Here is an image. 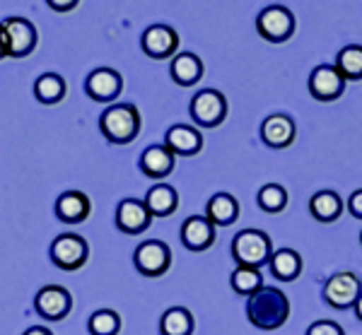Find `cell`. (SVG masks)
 I'll use <instances>...</instances> for the list:
<instances>
[{"label": "cell", "mask_w": 362, "mask_h": 335, "mask_svg": "<svg viewBox=\"0 0 362 335\" xmlns=\"http://www.w3.org/2000/svg\"><path fill=\"white\" fill-rule=\"evenodd\" d=\"M247 319L259 331H276L290 319V299L283 290L264 285L247 299Z\"/></svg>", "instance_id": "obj_1"}, {"label": "cell", "mask_w": 362, "mask_h": 335, "mask_svg": "<svg viewBox=\"0 0 362 335\" xmlns=\"http://www.w3.org/2000/svg\"><path fill=\"white\" fill-rule=\"evenodd\" d=\"M99 131L114 145L133 143L140 133V114L133 104H114L99 116Z\"/></svg>", "instance_id": "obj_2"}, {"label": "cell", "mask_w": 362, "mask_h": 335, "mask_svg": "<svg viewBox=\"0 0 362 335\" xmlns=\"http://www.w3.org/2000/svg\"><path fill=\"white\" fill-rule=\"evenodd\" d=\"M232 256H235L237 266L247 268H261L271 261L273 244L271 237L261 229H244L232 242Z\"/></svg>", "instance_id": "obj_3"}, {"label": "cell", "mask_w": 362, "mask_h": 335, "mask_svg": "<svg viewBox=\"0 0 362 335\" xmlns=\"http://www.w3.org/2000/svg\"><path fill=\"white\" fill-rule=\"evenodd\" d=\"M256 29L266 41L271 44H283L293 37L295 32V17L283 5H268L256 17Z\"/></svg>", "instance_id": "obj_4"}, {"label": "cell", "mask_w": 362, "mask_h": 335, "mask_svg": "<svg viewBox=\"0 0 362 335\" xmlns=\"http://www.w3.org/2000/svg\"><path fill=\"white\" fill-rule=\"evenodd\" d=\"M133 263H136L138 273L145 275V278H160L172 268V251L160 239H150V242H143L136 249Z\"/></svg>", "instance_id": "obj_5"}, {"label": "cell", "mask_w": 362, "mask_h": 335, "mask_svg": "<svg viewBox=\"0 0 362 335\" xmlns=\"http://www.w3.org/2000/svg\"><path fill=\"white\" fill-rule=\"evenodd\" d=\"M0 27H3L10 58H25L37 49V27L25 17H8L5 22H0Z\"/></svg>", "instance_id": "obj_6"}, {"label": "cell", "mask_w": 362, "mask_h": 335, "mask_svg": "<svg viewBox=\"0 0 362 335\" xmlns=\"http://www.w3.org/2000/svg\"><path fill=\"white\" fill-rule=\"evenodd\" d=\"M191 119L203 128H218L227 119V99L218 90H201L191 99Z\"/></svg>", "instance_id": "obj_7"}, {"label": "cell", "mask_w": 362, "mask_h": 335, "mask_svg": "<svg viewBox=\"0 0 362 335\" xmlns=\"http://www.w3.org/2000/svg\"><path fill=\"white\" fill-rule=\"evenodd\" d=\"M90 258V246L78 234H61L51 244V261L61 270H80Z\"/></svg>", "instance_id": "obj_8"}, {"label": "cell", "mask_w": 362, "mask_h": 335, "mask_svg": "<svg viewBox=\"0 0 362 335\" xmlns=\"http://www.w3.org/2000/svg\"><path fill=\"white\" fill-rule=\"evenodd\" d=\"M360 295H362V282L358 275L350 273V270L331 275L329 282L324 285V299H326V304L334 309L355 307Z\"/></svg>", "instance_id": "obj_9"}, {"label": "cell", "mask_w": 362, "mask_h": 335, "mask_svg": "<svg viewBox=\"0 0 362 335\" xmlns=\"http://www.w3.org/2000/svg\"><path fill=\"white\" fill-rule=\"evenodd\" d=\"M346 92V78L336 66H317L309 75V94L317 102H336Z\"/></svg>", "instance_id": "obj_10"}, {"label": "cell", "mask_w": 362, "mask_h": 335, "mask_svg": "<svg viewBox=\"0 0 362 335\" xmlns=\"http://www.w3.org/2000/svg\"><path fill=\"white\" fill-rule=\"evenodd\" d=\"M34 307H37V314L44 316L46 321H61L70 314L73 297H70V292L66 287L46 285L37 292V297H34Z\"/></svg>", "instance_id": "obj_11"}, {"label": "cell", "mask_w": 362, "mask_h": 335, "mask_svg": "<svg viewBox=\"0 0 362 335\" xmlns=\"http://www.w3.org/2000/svg\"><path fill=\"white\" fill-rule=\"evenodd\" d=\"M145 56L155 58V61H165V58H174L179 49V34L167 25H153L143 32L140 39Z\"/></svg>", "instance_id": "obj_12"}, {"label": "cell", "mask_w": 362, "mask_h": 335, "mask_svg": "<svg viewBox=\"0 0 362 335\" xmlns=\"http://www.w3.org/2000/svg\"><path fill=\"white\" fill-rule=\"evenodd\" d=\"M153 215H150L145 201H136V198H126L116 208V227L124 234H140L150 227Z\"/></svg>", "instance_id": "obj_13"}, {"label": "cell", "mask_w": 362, "mask_h": 335, "mask_svg": "<svg viewBox=\"0 0 362 335\" xmlns=\"http://www.w3.org/2000/svg\"><path fill=\"white\" fill-rule=\"evenodd\" d=\"M121 87H124V80H121V75L114 68L92 70L90 78L85 82V90L95 102H114L121 94Z\"/></svg>", "instance_id": "obj_14"}, {"label": "cell", "mask_w": 362, "mask_h": 335, "mask_svg": "<svg viewBox=\"0 0 362 335\" xmlns=\"http://www.w3.org/2000/svg\"><path fill=\"white\" fill-rule=\"evenodd\" d=\"M181 244L189 251H206L215 244V225L206 215H194L181 225Z\"/></svg>", "instance_id": "obj_15"}, {"label": "cell", "mask_w": 362, "mask_h": 335, "mask_svg": "<svg viewBox=\"0 0 362 335\" xmlns=\"http://www.w3.org/2000/svg\"><path fill=\"white\" fill-rule=\"evenodd\" d=\"M261 140L273 150H285L295 140V121L288 114H271L261 123Z\"/></svg>", "instance_id": "obj_16"}, {"label": "cell", "mask_w": 362, "mask_h": 335, "mask_svg": "<svg viewBox=\"0 0 362 335\" xmlns=\"http://www.w3.org/2000/svg\"><path fill=\"white\" fill-rule=\"evenodd\" d=\"M92 203L83 191H66L56 201V217L66 225H80L90 217Z\"/></svg>", "instance_id": "obj_17"}, {"label": "cell", "mask_w": 362, "mask_h": 335, "mask_svg": "<svg viewBox=\"0 0 362 335\" xmlns=\"http://www.w3.org/2000/svg\"><path fill=\"white\" fill-rule=\"evenodd\" d=\"M165 145L174 152V155L194 157L203 148V135L198 133L194 126H184V123H177V126H172L167 131Z\"/></svg>", "instance_id": "obj_18"}, {"label": "cell", "mask_w": 362, "mask_h": 335, "mask_svg": "<svg viewBox=\"0 0 362 335\" xmlns=\"http://www.w3.org/2000/svg\"><path fill=\"white\" fill-rule=\"evenodd\" d=\"M174 157L177 155L167 145H150V148H145L143 157H140V169L150 179H165L174 169Z\"/></svg>", "instance_id": "obj_19"}, {"label": "cell", "mask_w": 362, "mask_h": 335, "mask_svg": "<svg viewBox=\"0 0 362 335\" xmlns=\"http://www.w3.org/2000/svg\"><path fill=\"white\" fill-rule=\"evenodd\" d=\"M206 217L215 227H230L239 217V203L230 193H215L206 205Z\"/></svg>", "instance_id": "obj_20"}, {"label": "cell", "mask_w": 362, "mask_h": 335, "mask_svg": "<svg viewBox=\"0 0 362 335\" xmlns=\"http://www.w3.org/2000/svg\"><path fill=\"white\" fill-rule=\"evenodd\" d=\"M268 268H271L273 278H278L280 282H293L302 273V256L295 249H278L273 251Z\"/></svg>", "instance_id": "obj_21"}, {"label": "cell", "mask_w": 362, "mask_h": 335, "mask_svg": "<svg viewBox=\"0 0 362 335\" xmlns=\"http://www.w3.org/2000/svg\"><path fill=\"white\" fill-rule=\"evenodd\" d=\"M203 78V61L196 54H177L172 58V80L181 87H191Z\"/></svg>", "instance_id": "obj_22"}, {"label": "cell", "mask_w": 362, "mask_h": 335, "mask_svg": "<svg viewBox=\"0 0 362 335\" xmlns=\"http://www.w3.org/2000/svg\"><path fill=\"white\" fill-rule=\"evenodd\" d=\"M145 205H148V210L153 217H169V215L177 213L179 196L172 186L157 184L155 188H150L148 196H145Z\"/></svg>", "instance_id": "obj_23"}, {"label": "cell", "mask_w": 362, "mask_h": 335, "mask_svg": "<svg viewBox=\"0 0 362 335\" xmlns=\"http://www.w3.org/2000/svg\"><path fill=\"white\" fill-rule=\"evenodd\" d=\"M309 210H312L314 220L329 225V222H336L338 217H341L343 201L336 191H319V193H314L312 201H309Z\"/></svg>", "instance_id": "obj_24"}, {"label": "cell", "mask_w": 362, "mask_h": 335, "mask_svg": "<svg viewBox=\"0 0 362 335\" xmlns=\"http://www.w3.org/2000/svg\"><path fill=\"white\" fill-rule=\"evenodd\" d=\"M162 335H191L194 333V316L184 307H172L160 319Z\"/></svg>", "instance_id": "obj_25"}, {"label": "cell", "mask_w": 362, "mask_h": 335, "mask_svg": "<svg viewBox=\"0 0 362 335\" xmlns=\"http://www.w3.org/2000/svg\"><path fill=\"white\" fill-rule=\"evenodd\" d=\"M34 97L42 104H58L66 97V80L58 73H44L34 82Z\"/></svg>", "instance_id": "obj_26"}, {"label": "cell", "mask_w": 362, "mask_h": 335, "mask_svg": "<svg viewBox=\"0 0 362 335\" xmlns=\"http://www.w3.org/2000/svg\"><path fill=\"white\" fill-rule=\"evenodd\" d=\"M230 285L237 295L251 297L254 292H259L264 287V275L259 268H247V266H237L230 275Z\"/></svg>", "instance_id": "obj_27"}, {"label": "cell", "mask_w": 362, "mask_h": 335, "mask_svg": "<svg viewBox=\"0 0 362 335\" xmlns=\"http://www.w3.org/2000/svg\"><path fill=\"white\" fill-rule=\"evenodd\" d=\"M336 68H338V73L346 78V82L362 80V46L353 44V46H346V49L338 51Z\"/></svg>", "instance_id": "obj_28"}, {"label": "cell", "mask_w": 362, "mask_h": 335, "mask_svg": "<svg viewBox=\"0 0 362 335\" xmlns=\"http://www.w3.org/2000/svg\"><path fill=\"white\" fill-rule=\"evenodd\" d=\"M87 328H90L92 335H119L121 319H119V314L112 309H99L90 316Z\"/></svg>", "instance_id": "obj_29"}, {"label": "cell", "mask_w": 362, "mask_h": 335, "mask_svg": "<svg viewBox=\"0 0 362 335\" xmlns=\"http://www.w3.org/2000/svg\"><path fill=\"white\" fill-rule=\"evenodd\" d=\"M288 205V191L280 184H266L259 191V208L264 213H283Z\"/></svg>", "instance_id": "obj_30"}, {"label": "cell", "mask_w": 362, "mask_h": 335, "mask_svg": "<svg viewBox=\"0 0 362 335\" xmlns=\"http://www.w3.org/2000/svg\"><path fill=\"white\" fill-rule=\"evenodd\" d=\"M305 335H346V333H343V328L336 321H314L307 328Z\"/></svg>", "instance_id": "obj_31"}, {"label": "cell", "mask_w": 362, "mask_h": 335, "mask_svg": "<svg viewBox=\"0 0 362 335\" xmlns=\"http://www.w3.org/2000/svg\"><path fill=\"white\" fill-rule=\"evenodd\" d=\"M348 210L353 217H358V220H362V188L360 191H355L353 196L348 198Z\"/></svg>", "instance_id": "obj_32"}, {"label": "cell", "mask_w": 362, "mask_h": 335, "mask_svg": "<svg viewBox=\"0 0 362 335\" xmlns=\"http://www.w3.org/2000/svg\"><path fill=\"white\" fill-rule=\"evenodd\" d=\"M46 3H49V8H54L56 13H68V10H73L80 0H46Z\"/></svg>", "instance_id": "obj_33"}, {"label": "cell", "mask_w": 362, "mask_h": 335, "mask_svg": "<svg viewBox=\"0 0 362 335\" xmlns=\"http://www.w3.org/2000/svg\"><path fill=\"white\" fill-rule=\"evenodd\" d=\"M8 58V44H5V34H3V27H0V61Z\"/></svg>", "instance_id": "obj_34"}, {"label": "cell", "mask_w": 362, "mask_h": 335, "mask_svg": "<svg viewBox=\"0 0 362 335\" xmlns=\"http://www.w3.org/2000/svg\"><path fill=\"white\" fill-rule=\"evenodd\" d=\"M25 335H54L49 331V328H42V326H34V328H29V331Z\"/></svg>", "instance_id": "obj_35"}, {"label": "cell", "mask_w": 362, "mask_h": 335, "mask_svg": "<svg viewBox=\"0 0 362 335\" xmlns=\"http://www.w3.org/2000/svg\"><path fill=\"white\" fill-rule=\"evenodd\" d=\"M355 316H358V321H362V295L358 297V302H355Z\"/></svg>", "instance_id": "obj_36"}, {"label": "cell", "mask_w": 362, "mask_h": 335, "mask_svg": "<svg viewBox=\"0 0 362 335\" xmlns=\"http://www.w3.org/2000/svg\"><path fill=\"white\" fill-rule=\"evenodd\" d=\"M360 242H362V234H360Z\"/></svg>", "instance_id": "obj_37"}]
</instances>
